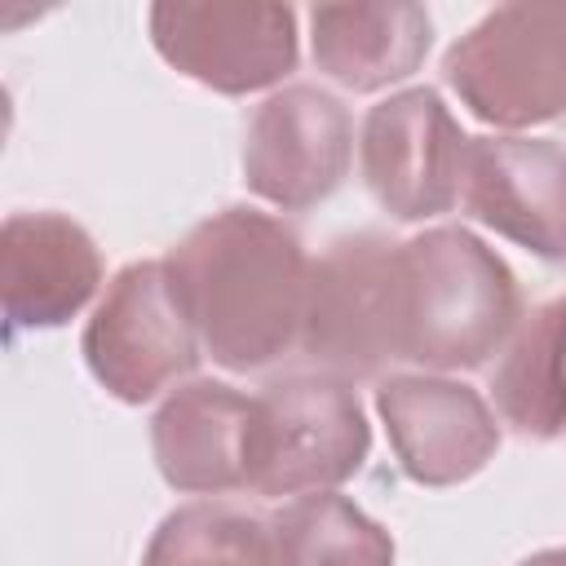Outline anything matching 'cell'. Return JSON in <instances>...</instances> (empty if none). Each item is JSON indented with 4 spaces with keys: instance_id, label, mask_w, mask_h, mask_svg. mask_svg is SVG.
I'll return each instance as SVG.
<instances>
[{
    "instance_id": "5",
    "label": "cell",
    "mask_w": 566,
    "mask_h": 566,
    "mask_svg": "<svg viewBox=\"0 0 566 566\" xmlns=\"http://www.w3.org/2000/svg\"><path fill=\"white\" fill-rule=\"evenodd\" d=\"M301 354L345 385L398 363V243L380 230L340 234L310 265Z\"/></svg>"
},
{
    "instance_id": "18",
    "label": "cell",
    "mask_w": 566,
    "mask_h": 566,
    "mask_svg": "<svg viewBox=\"0 0 566 566\" xmlns=\"http://www.w3.org/2000/svg\"><path fill=\"white\" fill-rule=\"evenodd\" d=\"M517 566H566V548H539V553H531Z\"/></svg>"
},
{
    "instance_id": "6",
    "label": "cell",
    "mask_w": 566,
    "mask_h": 566,
    "mask_svg": "<svg viewBox=\"0 0 566 566\" xmlns=\"http://www.w3.org/2000/svg\"><path fill=\"white\" fill-rule=\"evenodd\" d=\"M80 349L93 380L128 407L159 398L190 376L203 354L164 261H133L106 283Z\"/></svg>"
},
{
    "instance_id": "1",
    "label": "cell",
    "mask_w": 566,
    "mask_h": 566,
    "mask_svg": "<svg viewBox=\"0 0 566 566\" xmlns=\"http://www.w3.org/2000/svg\"><path fill=\"white\" fill-rule=\"evenodd\" d=\"M203 354L226 371H265L301 349L310 256L279 217L230 203L190 226L164 256Z\"/></svg>"
},
{
    "instance_id": "4",
    "label": "cell",
    "mask_w": 566,
    "mask_h": 566,
    "mask_svg": "<svg viewBox=\"0 0 566 566\" xmlns=\"http://www.w3.org/2000/svg\"><path fill=\"white\" fill-rule=\"evenodd\" d=\"M460 106L491 128H535L566 115V4H500L442 57Z\"/></svg>"
},
{
    "instance_id": "13",
    "label": "cell",
    "mask_w": 566,
    "mask_h": 566,
    "mask_svg": "<svg viewBox=\"0 0 566 566\" xmlns=\"http://www.w3.org/2000/svg\"><path fill=\"white\" fill-rule=\"evenodd\" d=\"M252 398L226 380L177 385L150 420L155 469L172 491L226 495L243 491Z\"/></svg>"
},
{
    "instance_id": "14",
    "label": "cell",
    "mask_w": 566,
    "mask_h": 566,
    "mask_svg": "<svg viewBox=\"0 0 566 566\" xmlns=\"http://www.w3.org/2000/svg\"><path fill=\"white\" fill-rule=\"evenodd\" d=\"M433 44V18L411 0L380 4H314L310 9V53L314 66L349 88L380 93L420 71Z\"/></svg>"
},
{
    "instance_id": "2",
    "label": "cell",
    "mask_w": 566,
    "mask_h": 566,
    "mask_svg": "<svg viewBox=\"0 0 566 566\" xmlns=\"http://www.w3.org/2000/svg\"><path fill=\"white\" fill-rule=\"evenodd\" d=\"M517 318V279L478 234L433 226L398 243V363L438 376L482 367Z\"/></svg>"
},
{
    "instance_id": "8",
    "label": "cell",
    "mask_w": 566,
    "mask_h": 566,
    "mask_svg": "<svg viewBox=\"0 0 566 566\" xmlns=\"http://www.w3.org/2000/svg\"><path fill=\"white\" fill-rule=\"evenodd\" d=\"M464 150L455 115L438 88H402L376 102L363 119L358 164L371 199L394 221H429L460 203Z\"/></svg>"
},
{
    "instance_id": "11",
    "label": "cell",
    "mask_w": 566,
    "mask_h": 566,
    "mask_svg": "<svg viewBox=\"0 0 566 566\" xmlns=\"http://www.w3.org/2000/svg\"><path fill=\"white\" fill-rule=\"evenodd\" d=\"M460 203L500 239L566 261V150L544 137H469Z\"/></svg>"
},
{
    "instance_id": "16",
    "label": "cell",
    "mask_w": 566,
    "mask_h": 566,
    "mask_svg": "<svg viewBox=\"0 0 566 566\" xmlns=\"http://www.w3.org/2000/svg\"><path fill=\"white\" fill-rule=\"evenodd\" d=\"M279 566H394L389 531L336 491L287 500L270 517Z\"/></svg>"
},
{
    "instance_id": "3",
    "label": "cell",
    "mask_w": 566,
    "mask_h": 566,
    "mask_svg": "<svg viewBox=\"0 0 566 566\" xmlns=\"http://www.w3.org/2000/svg\"><path fill=\"white\" fill-rule=\"evenodd\" d=\"M371 451V424L354 385L296 371L252 394L243 482L256 495H314L349 482Z\"/></svg>"
},
{
    "instance_id": "10",
    "label": "cell",
    "mask_w": 566,
    "mask_h": 566,
    "mask_svg": "<svg viewBox=\"0 0 566 566\" xmlns=\"http://www.w3.org/2000/svg\"><path fill=\"white\" fill-rule=\"evenodd\" d=\"M376 416L389 433L398 469L416 486L469 482L500 447V424L486 398L438 371L385 376L376 389Z\"/></svg>"
},
{
    "instance_id": "17",
    "label": "cell",
    "mask_w": 566,
    "mask_h": 566,
    "mask_svg": "<svg viewBox=\"0 0 566 566\" xmlns=\"http://www.w3.org/2000/svg\"><path fill=\"white\" fill-rule=\"evenodd\" d=\"M142 566H279L270 522L226 500H195L172 509L150 544Z\"/></svg>"
},
{
    "instance_id": "7",
    "label": "cell",
    "mask_w": 566,
    "mask_h": 566,
    "mask_svg": "<svg viewBox=\"0 0 566 566\" xmlns=\"http://www.w3.org/2000/svg\"><path fill=\"white\" fill-rule=\"evenodd\" d=\"M150 44L186 80L243 97L296 71V9L270 0H164L150 4Z\"/></svg>"
},
{
    "instance_id": "15",
    "label": "cell",
    "mask_w": 566,
    "mask_h": 566,
    "mask_svg": "<svg viewBox=\"0 0 566 566\" xmlns=\"http://www.w3.org/2000/svg\"><path fill=\"white\" fill-rule=\"evenodd\" d=\"M486 394L517 438L548 442L566 429V292L517 318L486 371Z\"/></svg>"
},
{
    "instance_id": "12",
    "label": "cell",
    "mask_w": 566,
    "mask_h": 566,
    "mask_svg": "<svg viewBox=\"0 0 566 566\" xmlns=\"http://www.w3.org/2000/svg\"><path fill=\"white\" fill-rule=\"evenodd\" d=\"M102 287L93 234L62 212H13L0 230V301L9 327H62Z\"/></svg>"
},
{
    "instance_id": "9",
    "label": "cell",
    "mask_w": 566,
    "mask_h": 566,
    "mask_svg": "<svg viewBox=\"0 0 566 566\" xmlns=\"http://www.w3.org/2000/svg\"><path fill=\"white\" fill-rule=\"evenodd\" d=\"M354 119L340 97L318 84L270 93L243 133V181L256 199L305 212L323 203L349 172Z\"/></svg>"
}]
</instances>
